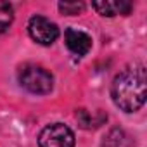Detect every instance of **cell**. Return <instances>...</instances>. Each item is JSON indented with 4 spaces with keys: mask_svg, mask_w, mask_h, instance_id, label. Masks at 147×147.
<instances>
[{
    "mask_svg": "<svg viewBox=\"0 0 147 147\" xmlns=\"http://www.w3.org/2000/svg\"><path fill=\"white\" fill-rule=\"evenodd\" d=\"M145 95H147V71L144 64L133 62L116 75L111 87V97L121 111L125 113L138 111L145 102Z\"/></svg>",
    "mask_w": 147,
    "mask_h": 147,
    "instance_id": "1",
    "label": "cell"
},
{
    "mask_svg": "<svg viewBox=\"0 0 147 147\" xmlns=\"http://www.w3.org/2000/svg\"><path fill=\"white\" fill-rule=\"evenodd\" d=\"M19 83L31 94L45 95L50 94L54 87V76L42 66L24 64L19 71Z\"/></svg>",
    "mask_w": 147,
    "mask_h": 147,
    "instance_id": "2",
    "label": "cell"
},
{
    "mask_svg": "<svg viewBox=\"0 0 147 147\" xmlns=\"http://www.w3.org/2000/svg\"><path fill=\"white\" fill-rule=\"evenodd\" d=\"M40 147H75V133L62 123L45 126L38 135Z\"/></svg>",
    "mask_w": 147,
    "mask_h": 147,
    "instance_id": "3",
    "label": "cell"
},
{
    "mask_svg": "<svg viewBox=\"0 0 147 147\" xmlns=\"http://www.w3.org/2000/svg\"><path fill=\"white\" fill-rule=\"evenodd\" d=\"M30 36L40 45H52L59 38V28L55 23L47 19L45 16H33L28 23Z\"/></svg>",
    "mask_w": 147,
    "mask_h": 147,
    "instance_id": "4",
    "label": "cell"
},
{
    "mask_svg": "<svg viewBox=\"0 0 147 147\" xmlns=\"http://www.w3.org/2000/svg\"><path fill=\"white\" fill-rule=\"evenodd\" d=\"M64 38H66L67 49L76 55H85L92 49V38L85 31H80V30H75V28H67L66 33H64Z\"/></svg>",
    "mask_w": 147,
    "mask_h": 147,
    "instance_id": "5",
    "label": "cell"
},
{
    "mask_svg": "<svg viewBox=\"0 0 147 147\" xmlns=\"http://www.w3.org/2000/svg\"><path fill=\"white\" fill-rule=\"evenodd\" d=\"M94 9L100 14V16H107L113 18L116 14H128L131 11V4L125 2V0H119V2H94Z\"/></svg>",
    "mask_w": 147,
    "mask_h": 147,
    "instance_id": "6",
    "label": "cell"
},
{
    "mask_svg": "<svg viewBox=\"0 0 147 147\" xmlns=\"http://www.w3.org/2000/svg\"><path fill=\"white\" fill-rule=\"evenodd\" d=\"M125 142H126L125 133H123L119 128H114V130H111V131L104 137L102 147H123Z\"/></svg>",
    "mask_w": 147,
    "mask_h": 147,
    "instance_id": "7",
    "label": "cell"
},
{
    "mask_svg": "<svg viewBox=\"0 0 147 147\" xmlns=\"http://www.w3.org/2000/svg\"><path fill=\"white\" fill-rule=\"evenodd\" d=\"M14 19V11L7 2H0V35H2Z\"/></svg>",
    "mask_w": 147,
    "mask_h": 147,
    "instance_id": "8",
    "label": "cell"
},
{
    "mask_svg": "<svg viewBox=\"0 0 147 147\" xmlns=\"http://www.w3.org/2000/svg\"><path fill=\"white\" fill-rule=\"evenodd\" d=\"M85 9V4L83 2H61L59 4V11L66 16H75V14H80L83 12Z\"/></svg>",
    "mask_w": 147,
    "mask_h": 147,
    "instance_id": "9",
    "label": "cell"
}]
</instances>
